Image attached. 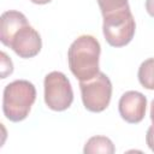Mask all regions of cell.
Masks as SVG:
<instances>
[{
	"instance_id": "1",
	"label": "cell",
	"mask_w": 154,
	"mask_h": 154,
	"mask_svg": "<svg viewBox=\"0 0 154 154\" xmlns=\"http://www.w3.org/2000/svg\"><path fill=\"white\" fill-rule=\"evenodd\" d=\"M101 47L91 35H81L70 46L67 52L69 67L78 81H88L95 77L99 70Z\"/></svg>"
},
{
	"instance_id": "2",
	"label": "cell",
	"mask_w": 154,
	"mask_h": 154,
	"mask_svg": "<svg viewBox=\"0 0 154 154\" xmlns=\"http://www.w3.org/2000/svg\"><path fill=\"white\" fill-rule=\"evenodd\" d=\"M36 100L35 85L25 79L8 83L2 94V111L5 117L14 123L24 120Z\"/></svg>"
},
{
	"instance_id": "3",
	"label": "cell",
	"mask_w": 154,
	"mask_h": 154,
	"mask_svg": "<svg viewBox=\"0 0 154 154\" xmlns=\"http://www.w3.org/2000/svg\"><path fill=\"white\" fill-rule=\"evenodd\" d=\"M136 23L130 7L103 14L102 31L105 40L112 47L126 46L134 37Z\"/></svg>"
},
{
	"instance_id": "4",
	"label": "cell",
	"mask_w": 154,
	"mask_h": 154,
	"mask_svg": "<svg viewBox=\"0 0 154 154\" xmlns=\"http://www.w3.org/2000/svg\"><path fill=\"white\" fill-rule=\"evenodd\" d=\"M79 89L84 107L94 113L105 111L112 97V83L106 73L99 72L88 81H79Z\"/></svg>"
},
{
	"instance_id": "5",
	"label": "cell",
	"mask_w": 154,
	"mask_h": 154,
	"mask_svg": "<svg viewBox=\"0 0 154 154\" xmlns=\"http://www.w3.org/2000/svg\"><path fill=\"white\" fill-rule=\"evenodd\" d=\"M45 102L52 111L67 109L73 101V90L69 78L60 71H52L45 77Z\"/></svg>"
},
{
	"instance_id": "6",
	"label": "cell",
	"mask_w": 154,
	"mask_h": 154,
	"mask_svg": "<svg viewBox=\"0 0 154 154\" xmlns=\"http://www.w3.org/2000/svg\"><path fill=\"white\" fill-rule=\"evenodd\" d=\"M10 48L20 58L28 59L38 54L42 48V40L40 34L30 25L20 28L13 36Z\"/></svg>"
},
{
	"instance_id": "7",
	"label": "cell",
	"mask_w": 154,
	"mask_h": 154,
	"mask_svg": "<svg viewBox=\"0 0 154 154\" xmlns=\"http://www.w3.org/2000/svg\"><path fill=\"white\" fill-rule=\"evenodd\" d=\"M146 108L147 97L136 90H129L124 93L118 102L120 117L130 124L140 123L146 116Z\"/></svg>"
},
{
	"instance_id": "8",
	"label": "cell",
	"mask_w": 154,
	"mask_h": 154,
	"mask_svg": "<svg viewBox=\"0 0 154 154\" xmlns=\"http://www.w3.org/2000/svg\"><path fill=\"white\" fill-rule=\"evenodd\" d=\"M0 22H1V25H0V41L6 47H10L14 34L20 28H23V26L29 24L26 17L22 12L14 11V10H10V11L4 12L1 14Z\"/></svg>"
},
{
	"instance_id": "9",
	"label": "cell",
	"mask_w": 154,
	"mask_h": 154,
	"mask_svg": "<svg viewBox=\"0 0 154 154\" xmlns=\"http://www.w3.org/2000/svg\"><path fill=\"white\" fill-rule=\"evenodd\" d=\"M116 150L113 142L106 136H93L84 144V154H113Z\"/></svg>"
},
{
	"instance_id": "10",
	"label": "cell",
	"mask_w": 154,
	"mask_h": 154,
	"mask_svg": "<svg viewBox=\"0 0 154 154\" xmlns=\"http://www.w3.org/2000/svg\"><path fill=\"white\" fill-rule=\"evenodd\" d=\"M137 77L143 88L154 90V58H149L140 65Z\"/></svg>"
},
{
	"instance_id": "11",
	"label": "cell",
	"mask_w": 154,
	"mask_h": 154,
	"mask_svg": "<svg viewBox=\"0 0 154 154\" xmlns=\"http://www.w3.org/2000/svg\"><path fill=\"white\" fill-rule=\"evenodd\" d=\"M97 4H99L102 16L109 12H113V11L129 7L128 0H97Z\"/></svg>"
},
{
	"instance_id": "12",
	"label": "cell",
	"mask_w": 154,
	"mask_h": 154,
	"mask_svg": "<svg viewBox=\"0 0 154 154\" xmlns=\"http://www.w3.org/2000/svg\"><path fill=\"white\" fill-rule=\"evenodd\" d=\"M0 57H1V78H6L8 75L13 72V64L5 52H1Z\"/></svg>"
},
{
	"instance_id": "13",
	"label": "cell",
	"mask_w": 154,
	"mask_h": 154,
	"mask_svg": "<svg viewBox=\"0 0 154 154\" xmlns=\"http://www.w3.org/2000/svg\"><path fill=\"white\" fill-rule=\"evenodd\" d=\"M146 142H147V146L149 147V149L152 152H154V124L152 126H149V129L147 130Z\"/></svg>"
},
{
	"instance_id": "14",
	"label": "cell",
	"mask_w": 154,
	"mask_h": 154,
	"mask_svg": "<svg viewBox=\"0 0 154 154\" xmlns=\"http://www.w3.org/2000/svg\"><path fill=\"white\" fill-rule=\"evenodd\" d=\"M146 10L148 14L154 18V0H146Z\"/></svg>"
},
{
	"instance_id": "15",
	"label": "cell",
	"mask_w": 154,
	"mask_h": 154,
	"mask_svg": "<svg viewBox=\"0 0 154 154\" xmlns=\"http://www.w3.org/2000/svg\"><path fill=\"white\" fill-rule=\"evenodd\" d=\"M30 1L34 2V4H37V5H45V4L51 2L52 0H30Z\"/></svg>"
},
{
	"instance_id": "16",
	"label": "cell",
	"mask_w": 154,
	"mask_h": 154,
	"mask_svg": "<svg viewBox=\"0 0 154 154\" xmlns=\"http://www.w3.org/2000/svg\"><path fill=\"white\" fill-rule=\"evenodd\" d=\"M150 119H152V122L154 124V99H153V101L150 103Z\"/></svg>"
}]
</instances>
